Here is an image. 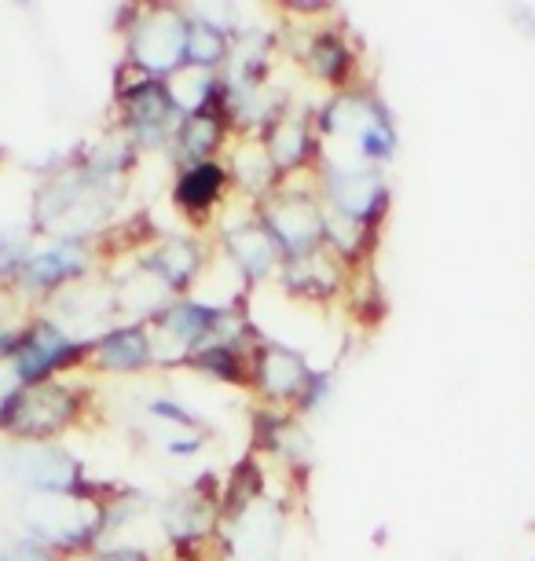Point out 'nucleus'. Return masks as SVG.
Returning a JSON list of instances; mask_svg holds the SVG:
<instances>
[{
	"mask_svg": "<svg viewBox=\"0 0 535 561\" xmlns=\"http://www.w3.org/2000/svg\"><path fill=\"white\" fill-rule=\"evenodd\" d=\"M67 415H70V397L62 393V389L37 386L23 397L8 400L4 426L26 433V437H40V433H51L56 426H62Z\"/></svg>",
	"mask_w": 535,
	"mask_h": 561,
	"instance_id": "f257e3e1",
	"label": "nucleus"
},
{
	"mask_svg": "<svg viewBox=\"0 0 535 561\" xmlns=\"http://www.w3.org/2000/svg\"><path fill=\"white\" fill-rule=\"evenodd\" d=\"M136 51H140V62H147V67L165 70L187 51V34L181 30V23L154 19V23H147L140 30V45H136Z\"/></svg>",
	"mask_w": 535,
	"mask_h": 561,
	"instance_id": "f03ea898",
	"label": "nucleus"
},
{
	"mask_svg": "<svg viewBox=\"0 0 535 561\" xmlns=\"http://www.w3.org/2000/svg\"><path fill=\"white\" fill-rule=\"evenodd\" d=\"M15 353H19V375H23V378H40V375H48V370L70 353V345L62 342V334L56 331V327L40 323L37 331L15 348Z\"/></svg>",
	"mask_w": 535,
	"mask_h": 561,
	"instance_id": "7ed1b4c3",
	"label": "nucleus"
},
{
	"mask_svg": "<svg viewBox=\"0 0 535 561\" xmlns=\"http://www.w3.org/2000/svg\"><path fill=\"white\" fill-rule=\"evenodd\" d=\"M323 220L309 203H282L276 214H271V231L287 242L290 250H309L312 242L319 239Z\"/></svg>",
	"mask_w": 535,
	"mask_h": 561,
	"instance_id": "20e7f679",
	"label": "nucleus"
},
{
	"mask_svg": "<svg viewBox=\"0 0 535 561\" xmlns=\"http://www.w3.org/2000/svg\"><path fill=\"white\" fill-rule=\"evenodd\" d=\"M334 198L349 217H371L382 209V180L377 173H341L334 180Z\"/></svg>",
	"mask_w": 535,
	"mask_h": 561,
	"instance_id": "39448f33",
	"label": "nucleus"
},
{
	"mask_svg": "<svg viewBox=\"0 0 535 561\" xmlns=\"http://www.w3.org/2000/svg\"><path fill=\"white\" fill-rule=\"evenodd\" d=\"M260 382H265L271 393H293L301 382H304V370H301V359L282 353V348H271L260 359Z\"/></svg>",
	"mask_w": 535,
	"mask_h": 561,
	"instance_id": "423d86ee",
	"label": "nucleus"
},
{
	"mask_svg": "<svg viewBox=\"0 0 535 561\" xmlns=\"http://www.w3.org/2000/svg\"><path fill=\"white\" fill-rule=\"evenodd\" d=\"M100 356L107 367H140L147 359V337L140 331H118L103 342Z\"/></svg>",
	"mask_w": 535,
	"mask_h": 561,
	"instance_id": "0eeeda50",
	"label": "nucleus"
},
{
	"mask_svg": "<svg viewBox=\"0 0 535 561\" xmlns=\"http://www.w3.org/2000/svg\"><path fill=\"white\" fill-rule=\"evenodd\" d=\"M220 192V169L217 165H195L181 180V203L184 206H209Z\"/></svg>",
	"mask_w": 535,
	"mask_h": 561,
	"instance_id": "6e6552de",
	"label": "nucleus"
},
{
	"mask_svg": "<svg viewBox=\"0 0 535 561\" xmlns=\"http://www.w3.org/2000/svg\"><path fill=\"white\" fill-rule=\"evenodd\" d=\"M81 268V253L73 247H56L51 253H40V257L30 264V275L37 283H56L62 275H73Z\"/></svg>",
	"mask_w": 535,
	"mask_h": 561,
	"instance_id": "1a4fd4ad",
	"label": "nucleus"
},
{
	"mask_svg": "<svg viewBox=\"0 0 535 561\" xmlns=\"http://www.w3.org/2000/svg\"><path fill=\"white\" fill-rule=\"evenodd\" d=\"M232 250H235L239 264H246L249 272H265L268 261H271V242H268L265 231H257V228L239 231V236L232 239Z\"/></svg>",
	"mask_w": 535,
	"mask_h": 561,
	"instance_id": "9d476101",
	"label": "nucleus"
},
{
	"mask_svg": "<svg viewBox=\"0 0 535 561\" xmlns=\"http://www.w3.org/2000/svg\"><path fill=\"white\" fill-rule=\"evenodd\" d=\"M181 140L187 144V151H191V154H202L217 140V125L209 122V118H202V114H195V118L187 122V129H184Z\"/></svg>",
	"mask_w": 535,
	"mask_h": 561,
	"instance_id": "9b49d317",
	"label": "nucleus"
},
{
	"mask_svg": "<svg viewBox=\"0 0 535 561\" xmlns=\"http://www.w3.org/2000/svg\"><path fill=\"white\" fill-rule=\"evenodd\" d=\"M4 561H51L40 547H30V543H19L12 550H4Z\"/></svg>",
	"mask_w": 535,
	"mask_h": 561,
	"instance_id": "f8f14e48",
	"label": "nucleus"
},
{
	"mask_svg": "<svg viewBox=\"0 0 535 561\" xmlns=\"http://www.w3.org/2000/svg\"><path fill=\"white\" fill-rule=\"evenodd\" d=\"M103 561H121V558H103Z\"/></svg>",
	"mask_w": 535,
	"mask_h": 561,
	"instance_id": "ddd939ff",
	"label": "nucleus"
}]
</instances>
